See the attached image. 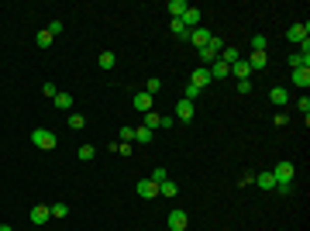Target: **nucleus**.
Here are the masks:
<instances>
[{"label": "nucleus", "mask_w": 310, "mask_h": 231, "mask_svg": "<svg viewBox=\"0 0 310 231\" xmlns=\"http://www.w3.org/2000/svg\"><path fill=\"white\" fill-rule=\"evenodd\" d=\"M286 38H290L293 45H303V52H310V28L307 24H290Z\"/></svg>", "instance_id": "nucleus-1"}, {"label": "nucleus", "mask_w": 310, "mask_h": 231, "mask_svg": "<svg viewBox=\"0 0 310 231\" xmlns=\"http://www.w3.org/2000/svg\"><path fill=\"white\" fill-rule=\"evenodd\" d=\"M31 145H35V148H45V152H48V148H56V131L35 128V131H31Z\"/></svg>", "instance_id": "nucleus-2"}, {"label": "nucleus", "mask_w": 310, "mask_h": 231, "mask_svg": "<svg viewBox=\"0 0 310 231\" xmlns=\"http://www.w3.org/2000/svg\"><path fill=\"white\" fill-rule=\"evenodd\" d=\"M176 121L172 117H162V114H155V111H148L145 114V121H141V128H148V131H159V128H172Z\"/></svg>", "instance_id": "nucleus-3"}, {"label": "nucleus", "mask_w": 310, "mask_h": 231, "mask_svg": "<svg viewBox=\"0 0 310 231\" xmlns=\"http://www.w3.org/2000/svg\"><path fill=\"white\" fill-rule=\"evenodd\" d=\"M207 72H211V80H214V83H221V80H227V76H231V66H227L224 59L217 56V59L211 62V66H207Z\"/></svg>", "instance_id": "nucleus-4"}, {"label": "nucleus", "mask_w": 310, "mask_h": 231, "mask_svg": "<svg viewBox=\"0 0 310 231\" xmlns=\"http://www.w3.org/2000/svg\"><path fill=\"white\" fill-rule=\"evenodd\" d=\"M28 217H31V224H38V228H42V224L52 221V211H48V203H35V207L28 211Z\"/></svg>", "instance_id": "nucleus-5"}, {"label": "nucleus", "mask_w": 310, "mask_h": 231, "mask_svg": "<svg viewBox=\"0 0 310 231\" xmlns=\"http://www.w3.org/2000/svg\"><path fill=\"white\" fill-rule=\"evenodd\" d=\"M211 38H214L211 28H203V24H200V28H193L190 35H186V42H193V48H197V52H200V48H203L207 42H211Z\"/></svg>", "instance_id": "nucleus-6"}, {"label": "nucleus", "mask_w": 310, "mask_h": 231, "mask_svg": "<svg viewBox=\"0 0 310 231\" xmlns=\"http://www.w3.org/2000/svg\"><path fill=\"white\" fill-rule=\"evenodd\" d=\"M190 83H193L197 90H207V87H211L214 80H211V72H207V66H197V69H193V76H190Z\"/></svg>", "instance_id": "nucleus-7"}, {"label": "nucleus", "mask_w": 310, "mask_h": 231, "mask_svg": "<svg viewBox=\"0 0 310 231\" xmlns=\"http://www.w3.org/2000/svg\"><path fill=\"white\" fill-rule=\"evenodd\" d=\"M272 176H276V187H279V183H293V162H279V166L272 169Z\"/></svg>", "instance_id": "nucleus-8"}, {"label": "nucleus", "mask_w": 310, "mask_h": 231, "mask_svg": "<svg viewBox=\"0 0 310 231\" xmlns=\"http://www.w3.org/2000/svg\"><path fill=\"white\" fill-rule=\"evenodd\" d=\"M186 224H190V217H186V211H169V231H186Z\"/></svg>", "instance_id": "nucleus-9"}, {"label": "nucleus", "mask_w": 310, "mask_h": 231, "mask_svg": "<svg viewBox=\"0 0 310 231\" xmlns=\"http://www.w3.org/2000/svg\"><path fill=\"white\" fill-rule=\"evenodd\" d=\"M138 197H145V200L159 197V183L155 179H138Z\"/></svg>", "instance_id": "nucleus-10"}, {"label": "nucleus", "mask_w": 310, "mask_h": 231, "mask_svg": "<svg viewBox=\"0 0 310 231\" xmlns=\"http://www.w3.org/2000/svg\"><path fill=\"white\" fill-rule=\"evenodd\" d=\"M176 121H193V100H179L176 104Z\"/></svg>", "instance_id": "nucleus-11"}, {"label": "nucleus", "mask_w": 310, "mask_h": 231, "mask_svg": "<svg viewBox=\"0 0 310 231\" xmlns=\"http://www.w3.org/2000/svg\"><path fill=\"white\" fill-rule=\"evenodd\" d=\"M135 111H138V114H148V111H152V93H135Z\"/></svg>", "instance_id": "nucleus-12"}, {"label": "nucleus", "mask_w": 310, "mask_h": 231, "mask_svg": "<svg viewBox=\"0 0 310 231\" xmlns=\"http://www.w3.org/2000/svg\"><path fill=\"white\" fill-rule=\"evenodd\" d=\"M166 11H169V17L176 21V17H183L186 11H190V4H186V0H169V4H166Z\"/></svg>", "instance_id": "nucleus-13"}, {"label": "nucleus", "mask_w": 310, "mask_h": 231, "mask_svg": "<svg viewBox=\"0 0 310 231\" xmlns=\"http://www.w3.org/2000/svg\"><path fill=\"white\" fill-rule=\"evenodd\" d=\"M231 76H235V80H248V76H252V66H248V62H245V56H241L238 62H235V66H231Z\"/></svg>", "instance_id": "nucleus-14"}, {"label": "nucleus", "mask_w": 310, "mask_h": 231, "mask_svg": "<svg viewBox=\"0 0 310 231\" xmlns=\"http://www.w3.org/2000/svg\"><path fill=\"white\" fill-rule=\"evenodd\" d=\"M245 62H248L252 69H266V66H269V52H252Z\"/></svg>", "instance_id": "nucleus-15"}, {"label": "nucleus", "mask_w": 310, "mask_h": 231, "mask_svg": "<svg viewBox=\"0 0 310 231\" xmlns=\"http://www.w3.org/2000/svg\"><path fill=\"white\" fill-rule=\"evenodd\" d=\"M179 21H183V24H186L190 31H193V28H200V11H197V7H190V11H186V14L179 17Z\"/></svg>", "instance_id": "nucleus-16"}, {"label": "nucleus", "mask_w": 310, "mask_h": 231, "mask_svg": "<svg viewBox=\"0 0 310 231\" xmlns=\"http://www.w3.org/2000/svg\"><path fill=\"white\" fill-rule=\"evenodd\" d=\"M293 87H300V90L310 87V69H293Z\"/></svg>", "instance_id": "nucleus-17"}, {"label": "nucleus", "mask_w": 310, "mask_h": 231, "mask_svg": "<svg viewBox=\"0 0 310 231\" xmlns=\"http://www.w3.org/2000/svg\"><path fill=\"white\" fill-rule=\"evenodd\" d=\"M135 142H138V145H152L155 142V131H148V128H141V124H138V128H135Z\"/></svg>", "instance_id": "nucleus-18"}, {"label": "nucleus", "mask_w": 310, "mask_h": 231, "mask_svg": "<svg viewBox=\"0 0 310 231\" xmlns=\"http://www.w3.org/2000/svg\"><path fill=\"white\" fill-rule=\"evenodd\" d=\"M176 193H179V187H176L172 179H166V183H159V197H166V200H172Z\"/></svg>", "instance_id": "nucleus-19"}, {"label": "nucleus", "mask_w": 310, "mask_h": 231, "mask_svg": "<svg viewBox=\"0 0 310 231\" xmlns=\"http://www.w3.org/2000/svg\"><path fill=\"white\" fill-rule=\"evenodd\" d=\"M269 100L276 104V107H282V104L290 100V93H286V90H282V87H272V90H269Z\"/></svg>", "instance_id": "nucleus-20"}, {"label": "nucleus", "mask_w": 310, "mask_h": 231, "mask_svg": "<svg viewBox=\"0 0 310 231\" xmlns=\"http://www.w3.org/2000/svg\"><path fill=\"white\" fill-rule=\"evenodd\" d=\"M255 183H259L262 190H276V176L272 173H255Z\"/></svg>", "instance_id": "nucleus-21"}, {"label": "nucleus", "mask_w": 310, "mask_h": 231, "mask_svg": "<svg viewBox=\"0 0 310 231\" xmlns=\"http://www.w3.org/2000/svg\"><path fill=\"white\" fill-rule=\"evenodd\" d=\"M221 59H224L227 66H235V62H238V59H241V52H238V48H235V45H224V52H221Z\"/></svg>", "instance_id": "nucleus-22"}, {"label": "nucleus", "mask_w": 310, "mask_h": 231, "mask_svg": "<svg viewBox=\"0 0 310 231\" xmlns=\"http://www.w3.org/2000/svg\"><path fill=\"white\" fill-rule=\"evenodd\" d=\"M48 211L56 221H62V217H69V203H48Z\"/></svg>", "instance_id": "nucleus-23"}, {"label": "nucleus", "mask_w": 310, "mask_h": 231, "mask_svg": "<svg viewBox=\"0 0 310 231\" xmlns=\"http://www.w3.org/2000/svg\"><path fill=\"white\" fill-rule=\"evenodd\" d=\"M100 69H114V66H117V56H114V52H100Z\"/></svg>", "instance_id": "nucleus-24"}, {"label": "nucleus", "mask_w": 310, "mask_h": 231, "mask_svg": "<svg viewBox=\"0 0 310 231\" xmlns=\"http://www.w3.org/2000/svg\"><path fill=\"white\" fill-rule=\"evenodd\" d=\"M169 31H172V35H176V38H183V42H186V35H190V28H186V24H183V21H179V17H176V21H172V24H169Z\"/></svg>", "instance_id": "nucleus-25"}, {"label": "nucleus", "mask_w": 310, "mask_h": 231, "mask_svg": "<svg viewBox=\"0 0 310 231\" xmlns=\"http://www.w3.org/2000/svg\"><path fill=\"white\" fill-rule=\"evenodd\" d=\"M93 152H97L93 145H80V148H76V159H80V162H90V159H93Z\"/></svg>", "instance_id": "nucleus-26"}, {"label": "nucleus", "mask_w": 310, "mask_h": 231, "mask_svg": "<svg viewBox=\"0 0 310 231\" xmlns=\"http://www.w3.org/2000/svg\"><path fill=\"white\" fill-rule=\"evenodd\" d=\"M197 56H200V62H203V66H211V62H214V59H217V52H214V48H211V45H203V48H200V52H197Z\"/></svg>", "instance_id": "nucleus-27"}, {"label": "nucleus", "mask_w": 310, "mask_h": 231, "mask_svg": "<svg viewBox=\"0 0 310 231\" xmlns=\"http://www.w3.org/2000/svg\"><path fill=\"white\" fill-rule=\"evenodd\" d=\"M35 42H38V48H48V45H52V31L42 28L38 35H35Z\"/></svg>", "instance_id": "nucleus-28"}, {"label": "nucleus", "mask_w": 310, "mask_h": 231, "mask_svg": "<svg viewBox=\"0 0 310 231\" xmlns=\"http://www.w3.org/2000/svg\"><path fill=\"white\" fill-rule=\"evenodd\" d=\"M266 48H269V38L266 35H255L252 38V52H266Z\"/></svg>", "instance_id": "nucleus-29"}, {"label": "nucleus", "mask_w": 310, "mask_h": 231, "mask_svg": "<svg viewBox=\"0 0 310 231\" xmlns=\"http://www.w3.org/2000/svg\"><path fill=\"white\" fill-rule=\"evenodd\" d=\"M56 107L69 111V107H72V93H56Z\"/></svg>", "instance_id": "nucleus-30"}, {"label": "nucleus", "mask_w": 310, "mask_h": 231, "mask_svg": "<svg viewBox=\"0 0 310 231\" xmlns=\"http://www.w3.org/2000/svg\"><path fill=\"white\" fill-rule=\"evenodd\" d=\"M69 128H72V131L86 128V117H83V114H69Z\"/></svg>", "instance_id": "nucleus-31"}, {"label": "nucleus", "mask_w": 310, "mask_h": 231, "mask_svg": "<svg viewBox=\"0 0 310 231\" xmlns=\"http://www.w3.org/2000/svg\"><path fill=\"white\" fill-rule=\"evenodd\" d=\"M114 152H121V156H131V152H135V145H131V142H117V145H114Z\"/></svg>", "instance_id": "nucleus-32"}, {"label": "nucleus", "mask_w": 310, "mask_h": 231, "mask_svg": "<svg viewBox=\"0 0 310 231\" xmlns=\"http://www.w3.org/2000/svg\"><path fill=\"white\" fill-rule=\"evenodd\" d=\"M159 90H162V80H148V83H145V93H159Z\"/></svg>", "instance_id": "nucleus-33"}, {"label": "nucleus", "mask_w": 310, "mask_h": 231, "mask_svg": "<svg viewBox=\"0 0 310 231\" xmlns=\"http://www.w3.org/2000/svg\"><path fill=\"white\" fill-rule=\"evenodd\" d=\"M296 107H300V114H303V121H310V100H307V97H300V104H296Z\"/></svg>", "instance_id": "nucleus-34"}, {"label": "nucleus", "mask_w": 310, "mask_h": 231, "mask_svg": "<svg viewBox=\"0 0 310 231\" xmlns=\"http://www.w3.org/2000/svg\"><path fill=\"white\" fill-rule=\"evenodd\" d=\"M200 93H203V90H197L193 83H186V93H183V97H186V100H197Z\"/></svg>", "instance_id": "nucleus-35"}, {"label": "nucleus", "mask_w": 310, "mask_h": 231, "mask_svg": "<svg viewBox=\"0 0 310 231\" xmlns=\"http://www.w3.org/2000/svg\"><path fill=\"white\" fill-rule=\"evenodd\" d=\"M148 179H155V183H166V179H169V173H166V169H162V166H159V169H155V173L148 176Z\"/></svg>", "instance_id": "nucleus-36"}, {"label": "nucleus", "mask_w": 310, "mask_h": 231, "mask_svg": "<svg viewBox=\"0 0 310 231\" xmlns=\"http://www.w3.org/2000/svg\"><path fill=\"white\" fill-rule=\"evenodd\" d=\"M121 142H131V145H135V128H131V124L121 128Z\"/></svg>", "instance_id": "nucleus-37"}, {"label": "nucleus", "mask_w": 310, "mask_h": 231, "mask_svg": "<svg viewBox=\"0 0 310 231\" xmlns=\"http://www.w3.org/2000/svg\"><path fill=\"white\" fill-rule=\"evenodd\" d=\"M238 93L248 97V93H252V80H238Z\"/></svg>", "instance_id": "nucleus-38"}, {"label": "nucleus", "mask_w": 310, "mask_h": 231, "mask_svg": "<svg viewBox=\"0 0 310 231\" xmlns=\"http://www.w3.org/2000/svg\"><path fill=\"white\" fill-rule=\"evenodd\" d=\"M42 93H45V97H52V100H56V93H59V90H56V83H45V90H42Z\"/></svg>", "instance_id": "nucleus-39"}, {"label": "nucleus", "mask_w": 310, "mask_h": 231, "mask_svg": "<svg viewBox=\"0 0 310 231\" xmlns=\"http://www.w3.org/2000/svg\"><path fill=\"white\" fill-rule=\"evenodd\" d=\"M48 31H52V38H56V35H62V21H52V24H48Z\"/></svg>", "instance_id": "nucleus-40"}, {"label": "nucleus", "mask_w": 310, "mask_h": 231, "mask_svg": "<svg viewBox=\"0 0 310 231\" xmlns=\"http://www.w3.org/2000/svg\"><path fill=\"white\" fill-rule=\"evenodd\" d=\"M282 193V197H290V193H293V183H279V187H276Z\"/></svg>", "instance_id": "nucleus-41"}, {"label": "nucleus", "mask_w": 310, "mask_h": 231, "mask_svg": "<svg viewBox=\"0 0 310 231\" xmlns=\"http://www.w3.org/2000/svg\"><path fill=\"white\" fill-rule=\"evenodd\" d=\"M0 231H14V228H11V224H0Z\"/></svg>", "instance_id": "nucleus-42"}]
</instances>
